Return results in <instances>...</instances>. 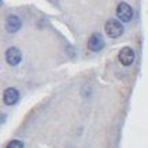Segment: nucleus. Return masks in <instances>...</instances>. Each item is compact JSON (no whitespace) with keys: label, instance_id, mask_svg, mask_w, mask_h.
<instances>
[{"label":"nucleus","instance_id":"f257e3e1","mask_svg":"<svg viewBox=\"0 0 148 148\" xmlns=\"http://www.w3.org/2000/svg\"><path fill=\"white\" fill-rule=\"evenodd\" d=\"M104 30H106L108 37L116 38V37H119L122 33H123V26H122L121 22L116 21V19H108V21L106 22Z\"/></svg>","mask_w":148,"mask_h":148},{"label":"nucleus","instance_id":"f03ea898","mask_svg":"<svg viewBox=\"0 0 148 148\" xmlns=\"http://www.w3.org/2000/svg\"><path fill=\"white\" fill-rule=\"evenodd\" d=\"M116 16H118L122 22H129L133 16L132 7L127 4V3H125V1L119 3L118 7H116Z\"/></svg>","mask_w":148,"mask_h":148},{"label":"nucleus","instance_id":"7ed1b4c3","mask_svg":"<svg viewBox=\"0 0 148 148\" xmlns=\"http://www.w3.org/2000/svg\"><path fill=\"white\" fill-rule=\"evenodd\" d=\"M134 51L130 47H123L118 53V60L121 62L123 66H130L134 62Z\"/></svg>","mask_w":148,"mask_h":148},{"label":"nucleus","instance_id":"20e7f679","mask_svg":"<svg viewBox=\"0 0 148 148\" xmlns=\"http://www.w3.org/2000/svg\"><path fill=\"white\" fill-rule=\"evenodd\" d=\"M21 59H22V53L16 47H10L5 51V62L10 64V66L19 64Z\"/></svg>","mask_w":148,"mask_h":148},{"label":"nucleus","instance_id":"39448f33","mask_svg":"<svg viewBox=\"0 0 148 148\" xmlns=\"http://www.w3.org/2000/svg\"><path fill=\"white\" fill-rule=\"evenodd\" d=\"M104 47V40L101 37L100 33H93L92 36L89 37V41H88V48L93 52H97L100 51L101 48Z\"/></svg>","mask_w":148,"mask_h":148},{"label":"nucleus","instance_id":"423d86ee","mask_svg":"<svg viewBox=\"0 0 148 148\" xmlns=\"http://www.w3.org/2000/svg\"><path fill=\"white\" fill-rule=\"evenodd\" d=\"M22 26L21 18L16 15H8L7 19H5V29L8 33H15L18 32Z\"/></svg>","mask_w":148,"mask_h":148},{"label":"nucleus","instance_id":"0eeeda50","mask_svg":"<svg viewBox=\"0 0 148 148\" xmlns=\"http://www.w3.org/2000/svg\"><path fill=\"white\" fill-rule=\"evenodd\" d=\"M19 99V92L15 88H7L4 90V95H3V100L7 106H12L15 104L16 101Z\"/></svg>","mask_w":148,"mask_h":148},{"label":"nucleus","instance_id":"6e6552de","mask_svg":"<svg viewBox=\"0 0 148 148\" xmlns=\"http://www.w3.org/2000/svg\"><path fill=\"white\" fill-rule=\"evenodd\" d=\"M5 148H25V145H23V143L21 140H12V141H10L7 144Z\"/></svg>","mask_w":148,"mask_h":148}]
</instances>
